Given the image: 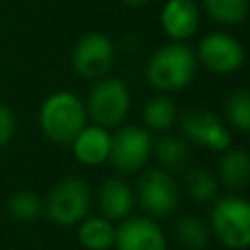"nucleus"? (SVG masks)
Listing matches in <instances>:
<instances>
[{"label": "nucleus", "instance_id": "5701e85b", "mask_svg": "<svg viewBox=\"0 0 250 250\" xmlns=\"http://www.w3.org/2000/svg\"><path fill=\"white\" fill-rule=\"evenodd\" d=\"M8 211L18 221H33L41 215V199L35 191L21 189L8 199Z\"/></svg>", "mask_w": 250, "mask_h": 250}, {"label": "nucleus", "instance_id": "20e7f679", "mask_svg": "<svg viewBox=\"0 0 250 250\" xmlns=\"http://www.w3.org/2000/svg\"><path fill=\"white\" fill-rule=\"evenodd\" d=\"M131 109V94L123 80L102 76L92 86L86 102V113L100 127L119 125Z\"/></svg>", "mask_w": 250, "mask_h": 250}, {"label": "nucleus", "instance_id": "0eeeda50", "mask_svg": "<svg viewBox=\"0 0 250 250\" xmlns=\"http://www.w3.org/2000/svg\"><path fill=\"white\" fill-rule=\"evenodd\" d=\"M115 61V47L104 33L92 31L82 35L72 49V68L82 78L98 80L109 72Z\"/></svg>", "mask_w": 250, "mask_h": 250}, {"label": "nucleus", "instance_id": "412c9836", "mask_svg": "<svg viewBox=\"0 0 250 250\" xmlns=\"http://www.w3.org/2000/svg\"><path fill=\"white\" fill-rule=\"evenodd\" d=\"M209 18L221 25H236L246 18L248 0H203Z\"/></svg>", "mask_w": 250, "mask_h": 250}, {"label": "nucleus", "instance_id": "9d476101", "mask_svg": "<svg viewBox=\"0 0 250 250\" xmlns=\"http://www.w3.org/2000/svg\"><path fill=\"white\" fill-rule=\"evenodd\" d=\"M195 57L197 62L215 74H232L244 62V49L232 35L213 31L199 41Z\"/></svg>", "mask_w": 250, "mask_h": 250}, {"label": "nucleus", "instance_id": "6e6552de", "mask_svg": "<svg viewBox=\"0 0 250 250\" xmlns=\"http://www.w3.org/2000/svg\"><path fill=\"white\" fill-rule=\"evenodd\" d=\"M152 152V137L146 129L137 125L121 127L115 135H111L109 158L113 168L119 172H137L141 170Z\"/></svg>", "mask_w": 250, "mask_h": 250}, {"label": "nucleus", "instance_id": "f3484780", "mask_svg": "<svg viewBox=\"0 0 250 250\" xmlns=\"http://www.w3.org/2000/svg\"><path fill=\"white\" fill-rule=\"evenodd\" d=\"M152 148L156 152L160 168L166 170V172L184 170L188 166V162H189V148L176 135H162Z\"/></svg>", "mask_w": 250, "mask_h": 250}, {"label": "nucleus", "instance_id": "b1692460", "mask_svg": "<svg viewBox=\"0 0 250 250\" xmlns=\"http://www.w3.org/2000/svg\"><path fill=\"white\" fill-rule=\"evenodd\" d=\"M14 129H16V117L12 109L0 104V148L10 143V139L14 137Z\"/></svg>", "mask_w": 250, "mask_h": 250}, {"label": "nucleus", "instance_id": "39448f33", "mask_svg": "<svg viewBox=\"0 0 250 250\" xmlns=\"http://www.w3.org/2000/svg\"><path fill=\"white\" fill-rule=\"evenodd\" d=\"M90 203L92 193L88 184L80 178H64L47 197V215L61 227H72L88 215Z\"/></svg>", "mask_w": 250, "mask_h": 250}, {"label": "nucleus", "instance_id": "1a4fd4ad", "mask_svg": "<svg viewBox=\"0 0 250 250\" xmlns=\"http://www.w3.org/2000/svg\"><path fill=\"white\" fill-rule=\"evenodd\" d=\"M180 127H182V133L191 143L207 150L223 152L232 143V135L225 127V123L205 107L188 109L180 119Z\"/></svg>", "mask_w": 250, "mask_h": 250}, {"label": "nucleus", "instance_id": "9b49d317", "mask_svg": "<svg viewBox=\"0 0 250 250\" xmlns=\"http://www.w3.org/2000/svg\"><path fill=\"white\" fill-rule=\"evenodd\" d=\"M117 250H166V236L150 217H125L115 229Z\"/></svg>", "mask_w": 250, "mask_h": 250}, {"label": "nucleus", "instance_id": "f8f14e48", "mask_svg": "<svg viewBox=\"0 0 250 250\" xmlns=\"http://www.w3.org/2000/svg\"><path fill=\"white\" fill-rule=\"evenodd\" d=\"M160 23L170 39L184 41L199 27V8L191 0H168L160 12Z\"/></svg>", "mask_w": 250, "mask_h": 250}, {"label": "nucleus", "instance_id": "423d86ee", "mask_svg": "<svg viewBox=\"0 0 250 250\" xmlns=\"http://www.w3.org/2000/svg\"><path fill=\"white\" fill-rule=\"evenodd\" d=\"M141 207L150 217H168L172 211H176L180 203V189L170 172L162 168H150L146 170L137 184V193Z\"/></svg>", "mask_w": 250, "mask_h": 250}, {"label": "nucleus", "instance_id": "dca6fc26", "mask_svg": "<svg viewBox=\"0 0 250 250\" xmlns=\"http://www.w3.org/2000/svg\"><path fill=\"white\" fill-rule=\"evenodd\" d=\"M115 227L109 219L98 215L82 219L78 225V242L88 250H107L113 246Z\"/></svg>", "mask_w": 250, "mask_h": 250}, {"label": "nucleus", "instance_id": "4468645a", "mask_svg": "<svg viewBox=\"0 0 250 250\" xmlns=\"http://www.w3.org/2000/svg\"><path fill=\"white\" fill-rule=\"evenodd\" d=\"M135 205V193L119 178H107L98 189V207L102 217L109 221H121L131 215Z\"/></svg>", "mask_w": 250, "mask_h": 250}, {"label": "nucleus", "instance_id": "f257e3e1", "mask_svg": "<svg viewBox=\"0 0 250 250\" xmlns=\"http://www.w3.org/2000/svg\"><path fill=\"white\" fill-rule=\"evenodd\" d=\"M197 72L195 51L182 41L164 45L146 62V80L160 92H180L191 84Z\"/></svg>", "mask_w": 250, "mask_h": 250}, {"label": "nucleus", "instance_id": "a211bd4d", "mask_svg": "<svg viewBox=\"0 0 250 250\" xmlns=\"http://www.w3.org/2000/svg\"><path fill=\"white\" fill-rule=\"evenodd\" d=\"M178 242L188 250H201L209 242V227L195 215H184L174 225Z\"/></svg>", "mask_w": 250, "mask_h": 250}, {"label": "nucleus", "instance_id": "aec40b11", "mask_svg": "<svg viewBox=\"0 0 250 250\" xmlns=\"http://www.w3.org/2000/svg\"><path fill=\"white\" fill-rule=\"evenodd\" d=\"M176 117H178V111H176L174 102L164 96L148 100L143 109L145 125L150 131H162V133L168 131L176 123Z\"/></svg>", "mask_w": 250, "mask_h": 250}, {"label": "nucleus", "instance_id": "7ed1b4c3", "mask_svg": "<svg viewBox=\"0 0 250 250\" xmlns=\"http://www.w3.org/2000/svg\"><path fill=\"white\" fill-rule=\"evenodd\" d=\"M209 229L217 240L230 250H244L250 244V205L242 197L215 199Z\"/></svg>", "mask_w": 250, "mask_h": 250}, {"label": "nucleus", "instance_id": "393cba45", "mask_svg": "<svg viewBox=\"0 0 250 250\" xmlns=\"http://www.w3.org/2000/svg\"><path fill=\"white\" fill-rule=\"evenodd\" d=\"M119 2L127 4V6H131V8H141V6H145L148 0H119Z\"/></svg>", "mask_w": 250, "mask_h": 250}, {"label": "nucleus", "instance_id": "ddd939ff", "mask_svg": "<svg viewBox=\"0 0 250 250\" xmlns=\"http://www.w3.org/2000/svg\"><path fill=\"white\" fill-rule=\"evenodd\" d=\"M72 154L78 162L84 166H98L109 158V148H111V135L107 133L105 127L92 125V127H82L80 133L72 139L70 143Z\"/></svg>", "mask_w": 250, "mask_h": 250}, {"label": "nucleus", "instance_id": "6ab92c4d", "mask_svg": "<svg viewBox=\"0 0 250 250\" xmlns=\"http://www.w3.org/2000/svg\"><path fill=\"white\" fill-rule=\"evenodd\" d=\"M186 191L197 203H209L219 197V182L205 168H191L186 174Z\"/></svg>", "mask_w": 250, "mask_h": 250}, {"label": "nucleus", "instance_id": "f03ea898", "mask_svg": "<svg viewBox=\"0 0 250 250\" xmlns=\"http://www.w3.org/2000/svg\"><path fill=\"white\" fill-rule=\"evenodd\" d=\"M86 105L72 92L51 94L39 109V125L43 135L57 145H70L86 125Z\"/></svg>", "mask_w": 250, "mask_h": 250}, {"label": "nucleus", "instance_id": "4be33fe9", "mask_svg": "<svg viewBox=\"0 0 250 250\" xmlns=\"http://www.w3.org/2000/svg\"><path fill=\"white\" fill-rule=\"evenodd\" d=\"M225 113L229 123L242 131L248 133L250 131V94L246 90H236L227 98V105H225Z\"/></svg>", "mask_w": 250, "mask_h": 250}, {"label": "nucleus", "instance_id": "2eb2a0df", "mask_svg": "<svg viewBox=\"0 0 250 250\" xmlns=\"http://www.w3.org/2000/svg\"><path fill=\"white\" fill-rule=\"evenodd\" d=\"M219 178L230 189H240L248 184L250 178V156L242 148H227L223 150V158L219 162Z\"/></svg>", "mask_w": 250, "mask_h": 250}]
</instances>
